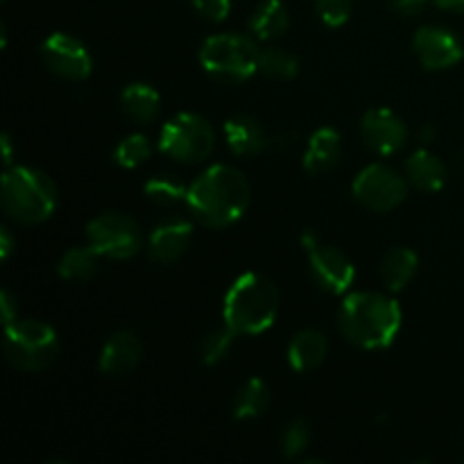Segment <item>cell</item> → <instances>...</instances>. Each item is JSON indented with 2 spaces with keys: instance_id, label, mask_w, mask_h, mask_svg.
Returning a JSON list of instances; mask_svg holds the SVG:
<instances>
[{
  "instance_id": "1",
  "label": "cell",
  "mask_w": 464,
  "mask_h": 464,
  "mask_svg": "<svg viewBox=\"0 0 464 464\" xmlns=\"http://www.w3.org/2000/svg\"><path fill=\"white\" fill-rule=\"evenodd\" d=\"M252 202L249 181L238 168L218 163L204 170L193 184H188V207L190 216L208 229H227L247 211Z\"/></svg>"
},
{
  "instance_id": "2",
  "label": "cell",
  "mask_w": 464,
  "mask_h": 464,
  "mask_svg": "<svg viewBox=\"0 0 464 464\" xmlns=\"http://www.w3.org/2000/svg\"><path fill=\"white\" fill-rule=\"evenodd\" d=\"M401 320L399 302L374 290L347 295L338 311L340 334L349 344L367 352L390 347L401 329Z\"/></svg>"
},
{
  "instance_id": "3",
  "label": "cell",
  "mask_w": 464,
  "mask_h": 464,
  "mask_svg": "<svg viewBox=\"0 0 464 464\" xmlns=\"http://www.w3.org/2000/svg\"><path fill=\"white\" fill-rule=\"evenodd\" d=\"M281 295L275 281L258 272H245L227 290L222 320L238 335H261L276 322Z\"/></svg>"
},
{
  "instance_id": "4",
  "label": "cell",
  "mask_w": 464,
  "mask_h": 464,
  "mask_svg": "<svg viewBox=\"0 0 464 464\" xmlns=\"http://www.w3.org/2000/svg\"><path fill=\"white\" fill-rule=\"evenodd\" d=\"M3 208L18 225H41L57 208V184L30 166H9L3 175Z\"/></svg>"
},
{
  "instance_id": "5",
  "label": "cell",
  "mask_w": 464,
  "mask_h": 464,
  "mask_svg": "<svg viewBox=\"0 0 464 464\" xmlns=\"http://www.w3.org/2000/svg\"><path fill=\"white\" fill-rule=\"evenodd\" d=\"M3 352L9 365L18 372H45L57 362L59 335L50 324L39 320H16L5 326Z\"/></svg>"
},
{
  "instance_id": "6",
  "label": "cell",
  "mask_w": 464,
  "mask_h": 464,
  "mask_svg": "<svg viewBox=\"0 0 464 464\" xmlns=\"http://www.w3.org/2000/svg\"><path fill=\"white\" fill-rule=\"evenodd\" d=\"M258 53L249 36L213 34L199 48V63L220 84H240L258 72Z\"/></svg>"
},
{
  "instance_id": "7",
  "label": "cell",
  "mask_w": 464,
  "mask_h": 464,
  "mask_svg": "<svg viewBox=\"0 0 464 464\" xmlns=\"http://www.w3.org/2000/svg\"><path fill=\"white\" fill-rule=\"evenodd\" d=\"M216 148V131L204 116L195 111H181L163 125L159 150L175 161L193 166L211 157Z\"/></svg>"
},
{
  "instance_id": "8",
  "label": "cell",
  "mask_w": 464,
  "mask_h": 464,
  "mask_svg": "<svg viewBox=\"0 0 464 464\" xmlns=\"http://www.w3.org/2000/svg\"><path fill=\"white\" fill-rule=\"evenodd\" d=\"M89 245L109 261H125L136 256L143 247V234L139 222L127 213L107 211L95 216L86 225Z\"/></svg>"
},
{
  "instance_id": "9",
  "label": "cell",
  "mask_w": 464,
  "mask_h": 464,
  "mask_svg": "<svg viewBox=\"0 0 464 464\" xmlns=\"http://www.w3.org/2000/svg\"><path fill=\"white\" fill-rule=\"evenodd\" d=\"M411 181L388 163H370L352 184L353 199L374 213H390L408 198Z\"/></svg>"
},
{
  "instance_id": "10",
  "label": "cell",
  "mask_w": 464,
  "mask_h": 464,
  "mask_svg": "<svg viewBox=\"0 0 464 464\" xmlns=\"http://www.w3.org/2000/svg\"><path fill=\"white\" fill-rule=\"evenodd\" d=\"M302 247L308 254V270L322 290L331 295H344L356 281V267L352 258L334 245H324L315 231L302 234Z\"/></svg>"
},
{
  "instance_id": "11",
  "label": "cell",
  "mask_w": 464,
  "mask_h": 464,
  "mask_svg": "<svg viewBox=\"0 0 464 464\" xmlns=\"http://www.w3.org/2000/svg\"><path fill=\"white\" fill-rule=\"evenodd\" d=\"M41 59L53 75L68 82H84L93 71V57L80 39L54 32L41 44Z\"/></svg>"
},
{
  "instance_id": "12",
  "label": "cell",
  "mask_w": 464,
  "mask_h": 464,
  "mask_svg": "<svg viewBox=\"0 0 464 464\" xmlns=\"http://www.w3.org/2000/svg\"><path fill=\"white\" fill-rule=\"evenodd\" d=\"M412 50L426 71H447L462 62V41L442 25H424L412 36Z\"/></svg>"
},
{
  "instance_id": "13",
  "label": "cell",
  "mask_w": 464,
  "mask_h": 464,
  "mask_svg": "<svg viewBox=\"0 0 464 464\" xmlns=\"http://www.w3.org/2000/svg\"><path fill=\"white\" fill-rule=\"evenodd\" d=\"M362 140L381 157H392L408 143V127L392 109L374 107L361 121Z\"/></svg>"
},
{
  "instance_id": "14",
  "label": "cell",
  "mask_w": 464,
  "mask_h": 464,
  "mask_svg": "<svg viewBox=\"0 0 464 464\" xmlns=\"http://www.w3.org/2000/svg\"><path fill=\"white\" fill-rule=\"evenodd\" d=\"M190 243H193V222L175 218L154 227L148 238V254L159 266H170L184 256Z\"/></svg>"
},
{
  "instance_id": "15",
  "label": "cell",
  "mask_w": 464,
  "mask_h": 464,
  "mask_svg": "<svg viewBox=\"0 0 464 464\" xmlns=\"http://www.w3.org/2000/svg\"><path fill=\"white\" fill-rule=\"evenodd\" d=\"M143 358V343L134 331H116L100 352V372L104 376H127Z\"/></svg>"
},
{
  "instance_id": "16",
  "label": "cell",
  "mask_w": 464,
  "mask_h": 464,
  "mask_svg": "<svg viewBox=\"0 0 464 464\" xmlns=\"http://www.w3.org/2000/svg\"><path fill=\"white\" fill-rule=\"evenodd\" d=\"M225 140L229 150L238 157H256L275 145V139L266 127L249 113H236L225 122Z\"/></svg>"
},
{
  "instance_id": "17",
  "label": "cell",
  "mask_w": 464,
  "mask_h": 464,
  "mask_svg": "<svg viewBox=\"0 0 464 464\" xmlns=\"http://www.w3.org/2000/svg\"><path fill=\"white\" fill-rule=\"evenodd\" d=\"M343 157V136L334 127H320L311 134L304 154V170L308 175H324L334 170Z\"/></svg>"
},
{
  "instance_id": "18",
  "label": "cell",
  "mask_w": 464,
  "mask_h": 464,
  "mask_svg": "<svg viewBox=\"0 0 464 464\" xmlns=\"http://www.w3.org/2000/svg\"><path fill=\"white\" fill-rule=\"evenodd\" d=\"M406 179L424 193H438L447 186L449 170L438 154L430 152L429 148H421L408 157Z\"/></svg>"
},
{
  "instance_id": "19",
  "label": "cell",
  "mask_w": 464,
  "mask_h": 464,
  "mask_svg": "<svg viewBox=\"0 0 464 464\" xmlns=\"http://www.w3.org/2000/svg\"><path fill=\"white\" fill-rule=\"evenodd\" d=\"M326 353H329V340L317 329H302L288 344V362L299 374L322 367Z\"/></svg>"
},
{
  "instance_id": "20",
  "label": "cell",
  "mask_w": 464,
  "mask_h": 464,
  "mask_svg": "<svg viewBox=\"0 0 464 464\" xmlns=\"http://www.w3.org/2000/svg\"><path fill=\"white\" fill-rule=\"evenodd\" d=\"M121 109L136 125H150L161 113V95L154 86L134 82L121 93Z\"/></svg>"
},
{
  "instance_id": "21",
  "label": "cell",
  "mask_w": 464,
  "mask_h": 464,
  "mask_svg": "<svg viewBox=\"0 0 464 464\" xmlns=\"http://www.w3.org/2000/svg\"><path fill=\"white\" fill-rule=\"evenodd\" d=\"M420 270V256L411 247H392L381 258L379 275L390 293H401Z\"/></svg>"
},
{
  "instance_id": "22",
  "label": "cell",
  "mask_w": 464,
  "mask_h": 464,
  "mask_svg": "<svg viewBox=\"0 0 464 464\" xmlns=\"http://www.w3.org/2000/svg\"><path fill=\"white\" fill-rule=\"evenodd\" d=\"M290 27V14L284 0H263L249 18V30L256 39L275 41Z\"/></svg>"
},
{
  "instance_id": "23",
  "label": "cell",
  "mask_w": 464,
  "mask_h": 464,
  "mask_svg": "<svg viewBox=\"0 0 464 464\" xmlns=\"http://www.w3.org/2000/svg\"><path fill=\"white\" fill-rule=\"evenodd\" d=\"M272 403L270 388L263 379H249L243 388L238 390L234 399V417L238 421L258 420L267 412Z\"/></svg>"
},
{
  "instance_id": "24",
  "label": "cell",
  "mask_w": 464,
  "mask_h": 464,
  "mask_svg": "<svg viewBox=\"0 0 464 464\" xmlns=\"http://www.w3.org/2000/svg\"><path fill=\"white\" fill-rule=\"evenodd\" d=\"M100 258L102 256H100L91 245H84V247H71L68 252H63L62 258H59L57 272L59 276L66 281H89L98 275Z\"/></svg>"
},
{
  "instance_id": "25",
  "label": "cell",
  "mask_w": 464,
  "mask_h": 464,
  "mask_svg": "<svg viewBox=\"0 0 464 464\" xmlns=\"http://www.w3.org/2000/svg\"><path fill=\"white\" fill-rule=\"evenodd\" d=\"M143 193L150 202H154L157 207H175V204H186L188 198V186L181 179H177L175 175L166 172V175H157L152 179L145 181Z\"/></svg>"
},
{
  "instance_id": "26",
  "label": "cell",
  "mask_w": 464,
  "mask_h": 464,
  "mask_svg": "<svg viewBox=\"0 0 464 464\" xmlns=\"http://www.w3.org/2000/svg\"><path fill=\"white\" fill-rule=\"evenodd\" d=\"M258 72L275 80H293L299 72V59L288 50L270 45L258 53Z\"/></svg>"
},
{
  "instance_id": "27",
  "label": "cell",
  "mask_w": 464,
  "mask_h": 464,
  "mask_svg": "<svg viewBox=\"0 0 464 464\" xmlns=\"http://www.w3.org/2000/svg\"><path fill=\"white\" fill-rule=\"evenodd\" d=\"M150 157H152V143L145 134L125 136L113 150V161L125 168V170H134V168L143 166Z\"/></svg>"
},
{
  "instance_id": "28",
  "label": "cell",
  "mask_w": 464,
  "mask_h": 464,
  "mask_svg": "<svg viewBox=\"0 0 464 464\" xmlns=\"http://www.w3.org/2000/svg\"><path fill=\"white\" fill-rule=\"evenodd\" d=\"M236 338H238V334H234L227 324L204 335V340L199 343V358H202L204 365H218V362L225 361L234 347Z\"/></svg>"
},
{
  "instance_id": "29",
  "label": "cell",
  "mask_w": 464,
  "mask_h": 464,
  "mask_svg": "<svg viewBox=\"0 0 464 464\" xmlns=\"http://www.w3.org/2000/svg\"><path fill=\"white\" fill-rule=\"evenodd\" d=\"M311 444V424L302 417L293 420L281 430V453L284 458H299Z\"/></svg>"
},
{
  "instance_id": "30",
  "label": "cell",
  "mask_w": 464,
  "mask_h": 464,
  "mask_svg": "<svg viewBox=\"0 0 464 464\" xmlns=\"http://www.w3.org/2000/svg\"><path fill=\"white\" fill-rule=\"evenodd\" d=\"M352 0H315V14L326 27H343L352 18Z\"/></svg>"
},
{
  "instance_id": "31",
  "label": "cell",
  "mask_w": 464,
  "mask_h": 464,
  "mask_svg": "<svg viewBox=\"0 0 464 464\" xmlns=\"http://www.w3.org/2000/svg\"><path fill=\"white\" fill-rule=\"evenodd\" d=\"M195 12L211 23H222L231 12V0H190Z\"/></svg>"
},
{
  "instance_id": "32",
  "label": "cell",
  "mask_w": 464,
  "mask_h": 464,
  "mask_svg": "<svg viewBox=\"0 0 464 464\" xmlns=\"http://www.w3.org/2000/svg\"><path fill=\"white\" fill-rule=\"evenodd\" d=\"M429 3L430 0H392V3H390V7H392V12L399 14V16L415 18V16H420L426 7H429Z\"/></svg>"
},
{
  "instance_id": "33",
  "label": "cell",
  "mask_w": 464,
  "mask_h": 464,
  "mask_svg": "<svg viewBox=\"0 0 464 464\" xmlns=\"http://www.w3.org/2000/svg\"><path fill=\"white\" fill-rule=\"evenodd\" d=\"M0 311H3L5 326L18 320V302L9 290H3V293H0Z\"/></svg>"
},
{
  "instance_id": "34",
  "label": "cell",
  "mask_w": 464,
  "mask_h": 464,
  "mask_svg": "<svg viewBox=\"0 0 464 464\" xmlns=\"http://www.w3.org/2000/svg\"><path fill=\"white\" fill-rule=\"evenodd\" d=\"M14 249H16V238H14L12 229H9V227H0V258H3V261H9Z\"/></svg>"
},
{
  "instance_id": "35",
  "label": "cell",
  "mask_w": 464,
  "mask_h": 464,
  "mask_svg": "<svg viewBox=\"0 0 464 464\" xmlns=\"http://www.w3.org/2000/svg\"><path fill=\"white\" fill-rule=\"evenodd\" d=\"M440 9H449V12H464V0H433Z\"/></svg>"
},
{
  "instance_id": "36",
  "label": "cell",
  "mask_w": 464,
  "mask_h": 464,
  "mask_svg": "<svg viewBox=\"0 0 464 464\" xmlns=\"http://www.w3.org/2000/svg\"><path fill=\"white\" fill-rule=\"evenodd\" d=\"M0 143H3V161H5V166L9 168L12 166V136L3 134Z\"/></svg>"
},
{
  "instance_id": "37",
  "label": "cell",
  "mask_w": 464,
  "mask_h": 464,
  "mask_svg": "<svg viewBox=\"0 0 464 464\" xmlns=\"http://www.w3.org/2000/svg\"><path fill=\"white\" fill-rule=\"evenodd\" d=\"M421 136H424V143H430V140H433V136H435V127H426L424 131H421Z\"/></svg>"
}]
</instances>
